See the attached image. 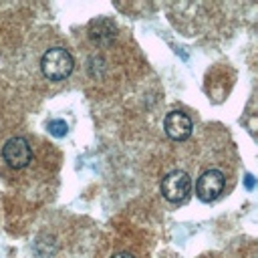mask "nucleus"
<instances>
[{
  "instance_id": "1",
  "label": "nucleus",
  "mask_w": 258,
  "mask_h": 258,
  "mask_svg": "<svg viewBox=\"0 0 258 258\" xmlns=\"http://www.w3.org/2000/svg\"><path fill=\"white\" fill-rule=\"evenodd\" d=\"M40 67H42V73L48 81H62L73 71V56L67 48L52 46L42 54Z\"/></svg>"
},
{
  "instance_id": "2",
  "label": "nucleus",
  "mask_w": 258,
  "mask_h": 258,
  "mask_svg": "<svg viewBox=\"0 0 258 258\" xmlns=\"http://www.w3.org/2000/svg\"><path fill=\"white\" fill-rule=\"evenodd\" d=\"M191 191V179L185 171H171L163 177L161 181V196L171 202V204H179L183 202Z\"/></svg>"
},
{
  "instance_id": "3",
  "label": "nucleus",
  "mask_w": 258,
  "mask_h": 258,
  "mask_svg": "<svg viewBox=\"0 0 258 258\" xmlns=\"http://www.w3.org/2000/svg\"><path fill=\"white\" fill-rule=\"evenodd\" d=\"M2 159L14 169H22L30 163L32 149H30V145L24 137H12L2 147Z\"/></svg>"
},
{
  "instance_id": "4",
  "label": "nucleus",
  "mask_w": 258,
  "mask_h": 258,
  "mask_svg": "<svg viewBox=\"0 0 258 258\" xmlns=\"http://www.w3.org/2000/svg\"><path fill=\"white\" fill-rule=\"evenodd\" d=\"M224 185H226V177L222 171L218 169H208L204 171L200 177H198V183H196V194L202 202H214L222 191H224Z\"/></svg>"
},
{
  "instance_id": "5",
  "label": "nucleus",
  "mask_w": 258,
  "mask_h": 258,
  "mask_svg": "<svg viewBox=\"0 0 258 258\" xmlns=\"http://www.w3.org/2000/svg\"><path fill=\"white\" fill-rule=\"evenodd\" d=\"M163 127H165V133L167 137H171L173 141H183L191 135V119L181 113V111H171L165 115V121H163Z\"/></svg>"
},
{
  "instance_id": "6",
  "label": "nucleus",
  "mask_w": 258,
  "mask_h": 258,
  "mask_svg": "<svg viewBox=\"0 0 258 258\" xmlns=\"http://www.w3.org/2000/svg\"><path fill=\"white\" fill-rule=\"evenodd\" d=\"M113 36H115V26H113L111 20L99 18V20H95V22L91 24V38H93L97 44L107 46V44L113 40Z\"/></svg>"
},
{
  "instance_id": "7",
  "label": "nucleus",
  "mask_w": 258,
  "mask_h": 258,
  "mask_svg": "<svg viewBox=\"0 0 258 258\" xmlns=\"http://www.w3.org/2000/svg\"><path fill=\"white\" fill-rule=\"evenodd\" d=\"M48 131H50V135H54V137H64L67 131H69V127H67V123H64L62 119H54V121L48 123Z\"/></svg>"
},
{
  "instance_id": "8",
  "label": "nucleus",
  "mask_w": 258,
  "mask_h": 258,
  "mask_svg": "<svg viewBox=\"0 0 258 258\" xmlns=\"http://www.w3.org/2000/svg\"><path fill=\"white\" fill-rule=\"evenodd\" d=\"M246 187H248V189H252V187H254V177H252L250 173L246 175Z\"/></svg>"
},
{
  "instance_id": "9",
  "label": "nucleus",
  "mask_w": 258,
  "mask_h": 258,
  "mask_svg": "<svg viewBox=\"0 0 258 258\" xmlns=\"http://www.w3.org/2000/svg\"><path fill=\"white\" fill-rule=\"evenodd\" d=\"M113 258H133V256H131L129 252H119V254H115Z\"/></svg>"
}]
</instances>
